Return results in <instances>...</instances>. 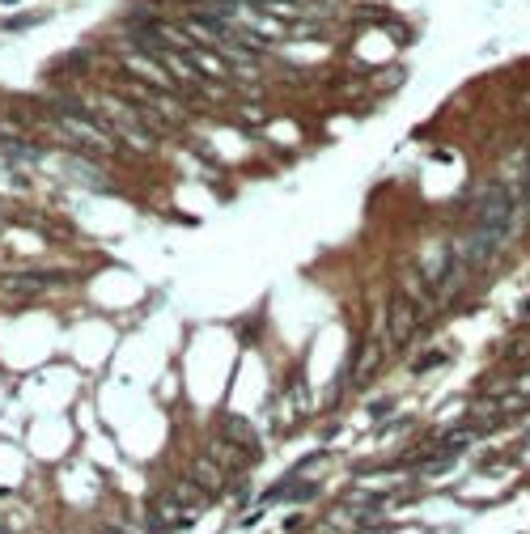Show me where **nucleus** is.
I'll list each match as a JSON object with an SVG mask.
<instances>
[{"label":"nucleus","instance_id":"1","mask_svg":"<svg viewBox=\"0 0 530 534\" xmlns=\"http://www.w3.org/2000/svg\"><path fill=\"white\" fill-rule=\"evenodd\" d=\"M408 331H412V306H408V297H395L391 301V339L403 344Z\"/></svg>","mask_w":530,"mask_h":534},{"label":"nucleus","instance_id":"2","mask_svg":"<svg viewBox=\"0 0 530 534\" xmlns=\"http://www.w3.org/2000/svg\"><path fill=\"white\" fill-rule=\"evenodd\" d=\"M59 276H47V272H25V276H4V284L8 289H47V284H55Z\"/></svg>","mask_w":530,"mask_h":534}]
</instances>
